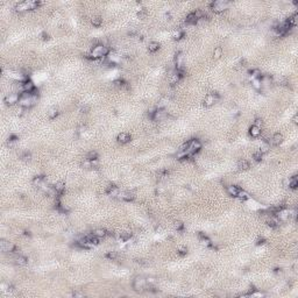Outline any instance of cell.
<instances>
[{"mask_svg": "<svg viewBox=\"0 0 298 298\" xmlns=\"http://www.w3.org/2000/svg\"><path fill=\"white\" fill-rule=\"evenodd\" d=\"M36 102H37V96L35 93H26V92H23L21 95V97H20V100H19V105L22 108H30Z\"/></svg>", "mask_w": 298, "mask_h": 298, "instance_id": "1", "label": "cell"}, {"mask_svg": "<svg viewBox=\"0 0 298 298\" xmlns=\"http://www.w3.org/2000/svg\"><path fill=\"white\" fill-rule=\"evenodd\" d=\"M109 54V49L102 44H97L96 47H93V49L91 50V53L88 55V58L90 60H98L101 57H107Z\"/></svg>", "mask_w": 298, "mask_h": 298, "instance_id": "2", "label": "cell"}, {"mask_svg": "<svg viewBox=\"0 0 298 298\" xmlns=\"http://www.w3.org/2000/svg\"><path fill=\"white\" fill-rule=\"evenodd\" d=\"M229 2L226 1V0H219V1H213L211 2V9L214 12V13H222L224 11H226L228 7H229Z\"/></svg>", "mask_w": 298, "mask_h": 298, "instance_id": "3", "label": "cell"}, {"mask_svg": "<svg viewBox=\"0 0 298 298\" xmlns=\"http://www.w3.org/2000/svg\"><path fill=\"white\" fill-rule=\"evenodd\" d=\"M147 283H148V281H147L144 277L137 276V277H135V280L133 281V289H134L135 291H137V292H141V291H143V290L146 289Z\"/></svg>", "mask_w": 298, "mask_h": 298, "instance_id": "4", "label": "cell"}, {"mask_svg": "<svg viewBox=\"0 0 298 298\" xmlns=\"http://www.w3.org/2000/svg\"><path fill=\"white\" fill-rule=\"evenodd\" d=\"M188 143H189L188 150H189V153H190L191 155H195L196 153H198L199 150L201 149V143H200V141L197 140V139H192V140H190Z\"/></svg>", "mask_w": 298, "mask_h": 298, "instance_id": "5", "label": "cell"}, {"mask_svg": "<svg viewBox=\"0 0 298 298\" xmlns=\"http://www.w3.org/2000/svg\"><path fill=\"white\" fill-rule=\"evenodd\" d=\"M20 95L19 93H16V92H12V93H8L5 98H4V101H5V104L6 105H14V104H16V102H19V100H20Z\"/></svg>", "mask_w": 298, "mask_h": 298, "instance_id": "6", "label": "cell"}, {"mask_svg": "<svg viewBox=\"0 0 298 298\" xmlns=\"http://www.w3.org/2000/svg\"><path fill=\"white\" fill-rule=\"evenodd\" d=\"M219 98V96H218V93H210V95H207L206 97H205V99L203 101V105L205 106V107H211V106H213L214 105V102L218 100Z\"/></svg>", "mask_w": 298, "mask_h": 298, "instance_id": "7", "label": "cell"}, {"mask_svg": "<svg viewBox=\"0 0 298 298\" xmlns=\"http://www.w3.org/2000/svg\"><path fill=\"white\" fill-rule=\"evenodd\" d=\"M21 90L22 92H26V93H33L35 91V85L33 84V82H30L29 79L25 81V82H21Z\"/></svg>", "mask_w": 298, "mask_h": 298, "instance_id": "8", "label": "cell"}, {"mask_svg": "<svg viewBox=\"0 0 298 298\" xmlns=\"http://www.w3.org/2000/svg\"><path fill=\"white\" fill-rule=\"evenodd\" d=\"M0 249L4 253H13L15 250V246L6 240H0Z\"/></svg>", "mask_w": 298, "mask_h": 298, "instance_id": "9", "label": "cell"}, {"mask_svg": "<svg viewBox=\"0 0 298 298\" xmlns=\"http://www.w3.org/2000/svg\"><path fill=\"white\" fill-rule=\"evenodd\" d=\"M106 194L109 195L111 197H118L120 195V190L118 187L113 185V184H109L107 188H106Z\"/></svg>", "mask_w": 298, "mask_h": 298, "instance_id": "10", "label": "cell"}, {"mask_svg": "<svg viewBox=\"0 0 298 298\" xmlns=\"http://www.w3.org/2000/svg\"><path fill=\"white\" fill-rule=\"evenodd\" d=\"M282 141H283V135H282L281 133H276V134H274L273 137L270 139L269 144H271V146H278V144L282 143Z\"/></svg>", "mask_w": 298, "mask_h": 298, "instance_id": "11", "label": "cell"}, {"mask_svg": "<svg viewBox=\"0 0 298 298\" xmlns=\"http://www.w3.org/2000/svg\"><path fill=\"white\" fill-rule=\"evenodd\" d=\"M84 239L86 240V242H88L90 246H97V245H99V238L96 236L93 233L90 234V235H86Z\"/></svg>", "mask_w": 298, "mask_h": 298, "instance_id": "12", "label": "cell"}, {"mask_svg": "<svg viewBox=\"0 0 298 298\" xmlns=\"http://www.w3.org/2000/svg\"><path fill=\"white\" fill-rule=\"evenodd\" d=\"M15 11L21 13V12H25V11H29V6H28V1H22V2H19L15 5Z\"/></svg>", "mask_w": 298, "mask_h": 298, "instance_id": "13", "label": "cell"}, {"mask_svg": "<svg viewBox=\"0 0 298 298\" xmlns=\"http://www.w3.org/2000/svg\"><path fill=\"white\" fill-rule=\"evenodd\" d=\"M130 135L128 134V133H120L118 136H116V140H118V142H120V143H127V142H129L130 141Z\"/></svg>", "mask_w": 298, "mask_h": 298, "instance_id": "14", "label": "cell"}, {"mask_svg": "<svg viewBox=\"0 0 298 298\" xmlns=\"http://www.w3.org/2000/svg\"><path fill=\"white\" fill-rule=\"evenodd\" d=\"M261 133H262V130H261V128L260 127H256V126H252L250 128H249V135L252 136V137H259L260 135H261Z\"/></svg>", "mask_w": 298, "mask_h": 298, "instance_id": "15", "label": "cell"}, {"mask_svg": "<svg viewBox=\"0 0 298 298\" xmlns=\"http://www.w3.org/2000/svg\"><path fill=\"white\" fill-rule=\"evenodd\" d=\"M119 198L122 199V200H125V201H132V200H134L135 196H134V194H133V192L127 191V192H122V194H120V195H119Z\"/></svg>", "mask_w": 298, "mask_h": 298, "instance_id": "16", "label": "cell"}, {"mask_svg": "<svg viewBox=\"0 0 298 298\" xmlns=\"http://www.w3.org/2000/svg\"><path fill=\"white\" fill-rule=\"evenodd\" d=\"M287 184H288V187H289L290 189H292V190L297 189V187H298V178H297V176H292L291 178H289V180L287 181Z\"/></svg>", "mask_w": 298, "mask_h": 298, "instance_id": "17", "label": "cell"}, {"mask_svg": "<svg viewBox=\"0 0 298 298\" xmlns=\"http://www.w3.org/2000/svg\"><path fill=\"white\" fill-rule=\"evenodd\" d=\"M198 18H197V15H196V13L195 12H191V13H189L188 14V16H187V22L188 23H190V25H195V23H197L198 22Z\"/></svg>", "mask_w": 298, "mask_h": 298, "instance_id": "18", "label": "cell"}, {"mask_svg": "<svg viewBox=\"0 0 298 298\" xmlns=\"http://www.w3.org/2000/svg\"><path fill=\"white\" fill-rule=\"evenodd\" d=\"M54 188H55V190H56L57 195H58V196H61V195L64 192V190H65V184H64L63 182H57V183L54 185Z\"/></svg>", "mask_w": 298, "mask_h": 298, "instance_id": "19", "label": "cell"}, {"mask_svg": "<svg viewBox=\"0 0 298 298\" xmlns=\"http://www.w3.org/2000/svg\"><path fill=\"white\" fill-rule=\"evenodd\" d=\"M240 188H238V187H235V185H229L228 188H227V192L231 195V196H233V197H236L238 196V194L240 192Z\"/></svg>", "mask_w": 298, "mask_h": 298, "instance_id": "20", "label": "cell"}, {"mask_svg": "<svg viewBox=\"0 0 298 298\" xmlns=\"http://www.w3.org/2000/svg\"><path fill=\"white\" fill-rule=\"evenodd\" d=\"M27 262H28V260H27V257L23 256V255H18V256L15 257V263H16L18 266H26Z\"/></svg>", "mask_w": 298, "mask_h": 298, "instance_id": "21", "label": "cell"}, {"mask_svg": "<svg viewBox=\"0 0 298 298\" xmlns=\"http://www.w3.org/2000/svg\"><path fill=\"white\" fill-rule=\"evenodd\" d=\"M158 49H160V43L156 42V41H153L148 44V51H150V53H155Z\"/></svg>", "mask_w": 298, "mask_h": 298, "instance_id": "22", "label": "cell"}, {"mask_svg": "<svg viewBox=\"0 0 298 298\" xmlns=\"http://www.w3.org/2000/svg\"><path fill=\"white\" fill-rule=\"evenodd\" d=\"M249 167H250V164L247 160H240L238 163V168L240 170H247V169H249Z\"/></svg>", "mask_w": 298, "mask_h": 298, "instance_id": "23", "label": "cell"}, {"mask_svg": "<svg viewBox=\"0 0 298 298\" xmlns=\"http://www.w3.org/2000/svg\"><path fill=\"white\" fill-rule=\"evenodd\" d=\"M93 234H95L96 236H98L99 239L100 238H105V236L107 235V231L104 229V228H97V229H95Z\"/></svg>", "mask_w": 298, "mask_h": 298, "instance_id": "24", "label": "cell"}, {"mask_svg": "<svg viewBox=\"0 0 298 298\" xmlns=\"http://www.w3.org/2000/svg\"><path fill=\"white\" fill-rule=\"evenodd\" d=\"M269 149H270V144H269V142H267V141H264L261 146H260V151L262 153V154H266V153H268L269 151Z\"/></svg>", "mask_w": 298, "mask_h": 298, "instance_id": "25", "label": "cell"}, {"mask_svg": "<svg viewBox=\"0 0 298 298\" xmlns=\"http://www.w3.org/2000/svg\"><path fill=\"white\" fill-rule=\"evenodd\" d=\"M43 181H44V177H43V176H35L34 180H33V184L40 188V187L43 184Z\"/></svg>", "mask_w": 298, "mask_h": 298, "instance_id": "26", "label": "cell"}, {"mask_svg": "<svg viewBox=\"0 0 298 298\" xmlns=\"http://www.w3.org/2000/svg\"><path fill=\"white\" fill-rule=\"evenodd\" d=\"M91 23L95 26V27H100L101 26V23H102V19L100 18V16H93L92 19H91Z\"/></svg>", "mask_w": 298, "mask_h": 298, "instance_id": "27", "label": "cell"}, {"mask_svg": "<svg viewBox=\"0 0 298 298\" xmlns=\"http://www.w3.org/2000/svg\"><path fill=\"white\" fill-rule=\"evenodd\" d=\"M58 115V109L57 108H50L49 109V112H48V118L50 119V120H53V119H55L56 116Z\"/></svg>", "mask_w": 298, "mask_h": 298, "instance_id": "28", "label": "cell"}, {"mask_svg": "<svg viewBox=\"0 0 298 298\" xmlns=\"http://www.w3.org/2000/svg\"><path fill=\"white\" fill-rule=\"evenodd\" d=\"M221 56H222V49L220 47H217L214 49V51H213V58L214 60H219Z\"/></svg>", "mask_w": 298, "mask_h": 298, "instance_id": "29", "label": "cell"}, {"mask_svg": "<svg viewBox=\"0 0 298 298\" xmlns=\"http://www.w3.org/2000/svg\"><path fill=\"white\" fill-rule=\"evenodd\" d=\"M86 160H89V161H97L98 160V154H97V151H90V153H88V155H86Z\"/></svg>", "mask_w": 298, "mask_h": 298, "instance_id": "30", "label": "cell"}, {"mask_svg": "<svg viewBox=\"0 0 298 298\" xmlns=\"http://www.w3.org/2000/svg\"><path fill=\"white\" fill-rule=\"evenodd\" d=\"M252 85H253V88H254L255 90H260L261 86H262V81H261L260 78L253 79V81H252Z\"/></svg>", "mask_w": 298, "mask_h": 298, "instance_id": "31", "label": "cell"}, {"mask_svg": "<svg viewBox=\"0 0 298 298\" xmlns=\"http://www.w3.org/2000/svg\"><path fill=\"white\" fill-rule=\"evenodd\" d=\"M250 78H252V81H253V79H257V78L261 79V72H260V70H257V69L252 70V71H250Z\"/></svg>", "mask_w": 298, "mask_h": 298, "instance_id": "32", "label": "cell"}, {"mask_svg": "<svg viewBox=\"0 0 298 298\" xmlns=\"http://www.w3.org/2000/svg\"><path fill=\"white\" fill-rule=\"evenodd\" d=\"M183 36H184V33H183V30H180V29H177V30L174 33V35H172L174 40H181Z\"/></svg>", "mask_w": 298, "mask_h": 298, "instance_id": "33", "label": "cell"}, {"mask_svg": "<svg viewBox=\"0 0 298 298\" xmlns=\"http://www.w3.org/2000/svg\"><path fill=\"white\" fill-rule=\"evenodd\" d=\"M262 156H263V154H262L260 150H257V151H255V153L253 154V158H254L256 162H260V161L262 160Z\"/></svg>", "mask_w": 298, "mask_h": 298, "instance_id": "34", "label": "cell"}, {"mask_svg": "<svg viewBox=\"0 0 298 298\" xmlns=\"http://www.w3.org/2000/svg\"><path fill=\"white\" fill-rule=\"evenodd\" d=\"M116 256H118V254L115 252H108V253L105 254V257L108 259V260H115Z\"/></svg>", "mask_w": 298, "mask_h": 298, "instance_id": "35", "label": "cell"}, {"mask_svg": "<svg viewBox=\"0 0 298 298\" xmlns=\"http://www.w3.org/2000/svg\"><path fill=\"white\" fill-rule=\"evenodd\" d=\"M177 254L181 255V256H185V255L188 254V249H187L185 247H180V248L177 249Z\"/></svg>", "mask_w": 298, "mask_h": 298, "instance_id": "36", "label": "cell"}, {"mask_svg": "<svg viewBox=\"0 0 298 298\" xmlns=\"http://www.w3.org/2000/svg\"><path fill=\"white\" fill-rule=\"evenodd\" d=\"M238 198H240L241 200H246V199H248V195L245 192V191H242V190H240V192L238 194V196H236Z\"/></svg>", "mask_w": 298, "mask_h": 298, "instance_id": "37", "label": "cell"}, {"mask_svg": "<svg viewBox=\"0 0 298 298\" xmlns=\"http://www.w3.org/2000/svg\"><path fill=\"white\" fill-rule=\"evenodd\" d=\"M175 228H176L177 231H183L184 224H183L182 221H176V222H175Z\"/></svg>", "mask_w": 298, "mask_h": 298, "instance_id": "38", "label": "cell"}, {"mask_svg": "<svg viewBox=\"0 0 298 298\" xmlns=\"http://www.w3.org/2000/svg\"><path fill=\"white\" fill-rule=\"evenodd\" d=\"M21 158H22V160H25V161H30L32 156H30V154H29L28 151H26V153H23V154L21 155Z\"/></svg>", "mask_w": 298, "mask_h": 298, "instance_id": "39", "label": "cell"}, {"mask_svg": "<svg viewBox=\"0 0 298 298\" xmlns=\"http://www.w3.org/2000/svg\"><path fill=\"white\" fill-rule=\"evenodd\" d=\"M114 84H115L116 86H123V85H125V82H123L122 79H116V81L114 82Z\"/></svg>", "mask_w": 298, "mask_h": 298, "instance_id": "40", "label": "cell"}, {"mask_svg": "<svg viewBox=\"0 0 298 298\" xmlns=\"http://www.w3.org/2000/svg\"><path fill=\"white\" fill-rule=\"evenodd\" d=\"M262 123H263V122H262V120H261V119H256V120H255V122H254V126H256V127H260V128H261V127H262Z\"/></svg>", "mask_w": 298, "mask_h": 298, "instance_id": "41", "label": "cell"}, {"mask_svg": "<svg viewBox=\"0 0 298 298\" xmlns=\"http://www.w3.org/2000/svg\"><path fill=\"white\" fill-rule=\"evenodd\" d=\"M72 296L74 297H84L85 295H84V292H79V291H75L74 294H72Z\"/></svg>", "mask_w": 298, "mask_h": 298, "instance_id": "42", "label": "cell"}, {"mask_svg": "<svg viewBox=\"0 0 298 298\" xmlns=\"http://www.w3.org/2000/svg\"><path fill=\"white\" fill-rule=\"evenodd\" d=\"M264 241H266V240H264L263 238H259V239H257V241H256V245H259V246H260V245H263V243H264Z\"/></svg>", "mask_w": 298, "mask_h": 298, "instance_id": "43", "label": "cell"}, {"mask_svg": "<svg viewBox=\"0 0 298 298\" xmlns=\"http://www.w3.org/2000/svg\"><path fill=\"white\" fill-rule=\"evenodd\" d=\"M41 36H42V40H48V39H49V35H48V34H46V33H43Z\"/></svg>", "mask_w": 298, "mask_h": 298, "instance_id": "44", "label": "cell"}, {"mask_svg": "<svg viewBox=\"0 0 298 298\" xmlns=\"http://www.w3.org/2000/svg\"><path fill=\"white\" fill-rule=\"evenodd\" d=\"M86 111H89V107H88V106H85V107H82V112H83V113H88Z\"/></svg>", "mask_w": 298, "mask_h": 298, "instance_id": "45", "label": "cell"}, {"mask_svg": "<svg viewBox=\"0 0 298 298\" xmlns=\"http://www.w3.org/2000/svg\"><path fill=\"white\" fill-rule=\"evenodd\" d=\"M297 120H298V116H297V114H296V115L294 116V123H295V125H297V123H298Z\"/></svg>", "mask_w": 298, "mask_h": 298, "instance_id": "46", "label": "cell"}]
</instances>
